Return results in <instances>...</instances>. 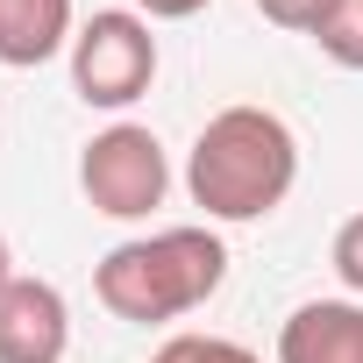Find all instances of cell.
I'll return each mask as SVG.
<instances>
[{"label": "cell", "instance_id": "3", "mask_svg": "<svg viewBox=\"0 0 363 363\" xmlns=\"http://www.w3.org/2000/svg\"><path fill=\"white\" fill-rule=\"evenodd\" d=\"M79 193L93 214L107 221H143L150 207H164L171 193V157L157 143V128L143 121H107L86 150H79Z\"/></svg>", "mask_w": 363, "mask_h": 363}, {"label": "cell", "instance_id": "13", "mask_svg": "<svg viewBox=\"0 0 363 363\" xmlns=\"http://www.w3.org/2000/svg\"><path fill=\"white\" fill-rule=\"evenodd\" d=\"M15 278H22V271H15V250H8V235H0V292H8Z\"/></svg>", "mask_w": 363, "mask_h": 363}, {"label": "cell", "instance_id": "1", "mask_svg": "<svg viewBox=\"0 0 363 363\" xmlns=\"http://www.w3.org/2000/svg\"><path fill=\"white\" fill-rule=\"evenodd\" d=\"M299 186V135L271 107H221L186 157V193L207 221H264Z\"/></svg>", "mask_w": 363, "mask_h": 363}, {"label": "cell", "instance_id": "4", "mask_svg": "<svg viewBox=\"0 0 363 363\" xmlns=\"http://www.w3.org/2000/svg\"><path fill=\"white\" fill-rule=\"evenodd\" d=\"M157 79V36L135 8H100L72 36V93L100 114H121Z\"/></svg>", "mask_w": 363, "mask_h": 363}, {"label": "cell", "instance_id": "5", "mask_svg": "<svg viewBox=\"0 0 363 363\" xmlns=\"http://www.w3.org/2000/svg\"><path fill=\"white\" fill-rule=\"evenodd\" d=\"M72 306L50 278H15L0 292V363H65Z\"/></svg>", "mask_w": 363, "mask_h": 363}, {"label": "cell", "instance_id": "11", "mask_svg": "<svg viewBox=\"0 0 363 363\" xmlns=\"http://www.w3.org/2000/svg\"><path fill=\"white\" fill-rule=\"evenodd\" d=\"M328 8H335V0H257V15L271 29H292V36H313L328 22Z\"/></svg>", "mask_w": 363, "mask_h": 363}, {"label": "cell", "instance_id": "6", "mask_svg": "<svg viewBox=\"0 0 363 363\" xmlns=\"http://www.w3.org/2000/svg\"><path fill=\"white\" fill-rule=\"evenodd\" d=\"M278 363H363V299H306L278 328Z\"/></svg>", "mask_w": 363, "mask_h": 363}, {"label": "cell", "instance_id": "10", "mask_svg": "<svg viewBox=\"0 0 363 363\" xmlns=\"http://www.w3.org/2000/svg\"><path fill=\"white\" fill-rule=\"evenodd\" d=\"M328 264H335V278L349 285V299H363V214H349V221L335 228V242H328Z\"/></svg>", "mask_w": 363, "mask_h": 363}, {"label": "cell", "instance_id": "8", "mask_svg": "<svg viewBox=\"0 0 363 363\" xmlns=\"http://www.w3.org/2000/svg\"><path fill=\"white\" fill-rule=\"evenodd\" d=\"M313 43H320V57H328V65L363 72V0H335L328 22L313 29Z\"/></svg>", "mask_w": 363, "mask_h": 363}, {"label": "cell", "instance_id": "12", "mask_svg": "<svg viewBox=\"0 0 363 363\" xmlns=\"http://www.w3.org/2000/svg\"><path fill=\"white\" fill-rule=\"evenodd\" d=\"M200 8H207V0H135L143 22H193Z\"/></svg>", "mask_w": 363, "mask_h": 363}, {"label": "cell", "instance_id": "9", "mask_svg": "<svg viewBox=\"0 0 363 363\" xmlns=\"http://www.w3.org/2000/svg\"><path fill=\"white\" fill-rule=\"evenodd\" d=\"M150 363H264L250 342H228V335H171Z\"/></svg>", "mask_w": 363, "mask_h": 363}, {"label": "cell", "instance_id": "2", "mask_svg": "<svg viewBox=\"0 0 363 363\" xmlns=\"http://www.w3.org/2000/svg\"><path fill=\"white\" fill-rule=\"evenodd\" d=\"M228 278V242L207 228V221H186V228H157V235H135V242H114L93 271V292L114 320H178L221 292Z\"/></svg>", "mask_w": 363, "mask_h": 363}, {"label": "cell", "instance_id": "7", "mask_svg": "<svg viewBox=\"0 0 363 363\" xmlns=\"http://www.w3.org/2000/svg\"><path fill=\"white\" fill-rule=\"evenodd\" d=\"M79 22L72 0H0V65L8 72H36L57 50H72Z\"/></svg>", "mask_w": 363, "mask_h": 363}]
</instances>
